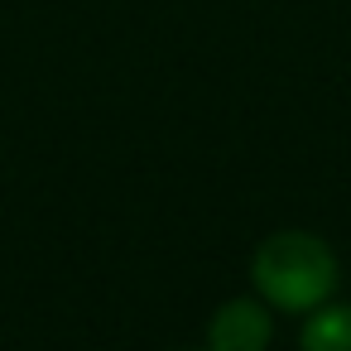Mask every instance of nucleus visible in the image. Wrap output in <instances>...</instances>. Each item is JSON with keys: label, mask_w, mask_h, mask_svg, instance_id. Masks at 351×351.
Segmentation results:
<instances>
[{"label": "nucleus", "mask_w": 351, "mask_h": 351, "mask_svg": "<svg viewBox=\"0 0 351 351\" xmlns=\"http://www.w3.org/2000/svg\"><path fill=\"white\" fill-rule=\"evenodd\" d=\"M250 284L269 308L313 313L337 289V255L313 231H274L250 260Z\"/></svg>", "instance_id": "nucleus-1"}, {"label": "nucleus", "mask_w": 351, "mask_h": 351, "mask_svg": "<svg viewBox=\"0 0 351 351\" xmlns=\"http://www.w3.org/2000/svg\"><path fill=\"white\" fill-rule=\"evenodd\" d=\"M274 337L269 308L255 298H231L207 322V351H265Z\"/></svg>", "instance_id": "nucleus-2"}, {"label": "nucleus", "mask_w": 351, "mask_h": 351, "mask_svg": "<svg viewBox=\"0 0 351 351\" xmlns=\"http://www.w3.org/2000/svg\"><path fill=\"white\" fill-rule=\"evenodd\" d=\"M298 351H351V303H317L298 332Z\"/></svg>", "instance_id": "nucleus-3"}]
</instances>
